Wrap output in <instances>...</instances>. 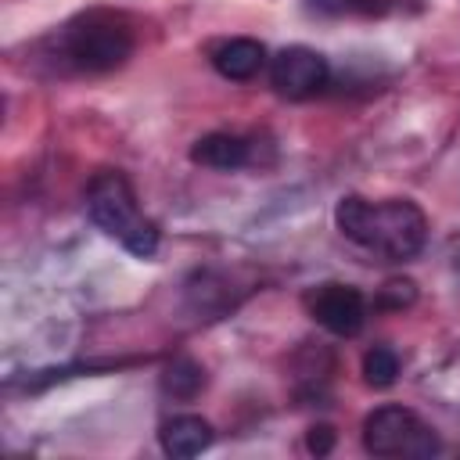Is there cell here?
<instances>
[{
	"mask_svg": "<svg viewBox=\"0 0 460 460\" xmlns=\"http://www.w3.org/2000/svg\"><path fill=\"white\" fill-rule=\"evenodd\" d=\"M334 223L349 241H356L359 248H367V252H374L388 262L413 259L424 248V237H428L424 212L406 198H392V201L374 205L359 194H349V198L338 201Z\"/></svg>",
	"mask_w": 460,
	"mask_h": 460,
	"instance_id": "cell-1",
	"label": "cell"
},
{
	"mask_svg": "<svg viewBox=\"0 0 460 460\" xmlns=\"http://www.w3.org/2000/svg\"><path fill=\"white\" fill-rule=\"evenodd\" d=\"M86 212L129 255L151 259L158 252V226L140 212L137 194H133V187H129V180L122 172L104 169V172H97L90 180V187H86Z\"/></svg>",
	"mask_w": 460,
	"mask_h": 460,
	"instance_id": "cell-2",
	"label": "cell"
},
{
	"mask_svg": "<svg viewBox=\"0 0 460 460\" xmlns=\"http://www.w3.org/2000/svg\"><path fill=\"white\" fill-rule=\"evenodd\" d=\"M61 58L79 72H111L133 54V25L115 11H86L61 29Z\"/></svg>",
	"mask_w": 460,
	"mask_h": 460,
	"instance_id": "cell-3",
	"label": "cell"
},
{
	"mask_svg": "<svg viewBox=\"0 0 460 460\" xmlns=\"http://www.w3.org/2000/svg\"><path fill=\"white\" fill-rule=\"evenodd\" d=\"M363 449L374 456H435L442 449L431 424L406 406H377L363 420Z\"/></svg>",
	"mask_w": 460,
	"mask_h": 460,
	"instance_id": "cell-4",
	"label": "cell"
},
{
	"mask_svg": "<svg viewBox=\"0 0 460 460\" xmlns=\"http://www.w3.org/2000/svg\"><path fill=\"white\" fill-rule=\"evenodd\" d=\"M331 79V65L320 50L313 47H284L273 61H270V83L280 97H291V101H302V97H313L327 86Z\"/></svg>",
	"mask_w": 460,
	"mask_h": 460,
	"instance_id": "cell-5",
	"label": "cell"
},
{
	"mask_svg": "<svg viewBox=\"0 0 460 460\" xmlns=\"http://www.w3.org/2000/svg\"><path fill=\"white\" fill-rule=\"evenodd\" d=\"M305 305L309 316L338 338H352L367 323V298L352 284H320L316 291H309Z\"/></svg>",
	"mask_w": 460,
	"mask_h": 460,
	"instance_id": "cell-6",
	"label": "cell"
},
{
	"mask_svg": "<svg viewBox=\"0 0 460 460\" xmlns=\"http://www.w3.org/2000/svg\"><path fill=\"white\" fill-rule=\"evenodd\" d=\"M212 424L198 413H180V417H169L158 431V442L162 449L172 456V460H190L198 453H205L212 446Z\"/></svg>",
	"mask_w": 460,
	"mask_h": 460,
	"instance_id": "cell-7",
	"label": "cell"
},
{
	"mask_svg": "<svg viewBox=\"0 0 460 460\" xmlns=\"http://www.w3.org/2000/svg\"><path fill=\"white\" fill-rule=\"evenodd\" d=\"M266 65V47L259 40H248V36H234V40H223L216 50H212V68L223 75V79H234V83H244L252 75H259Z\"/></svg>",
	"mask_w": 460,
	"mask_h": 460,
	"instance_id": "cell-8",
	"label": "cell"
},
{
	"mask_svg": "<svg viewBox=\"0 0 460 460\" xmlns=\"http://www.w3.org/2000/svg\"><path fill=\"white\" fill-rule=\"evenodd\" d=\"M190 162H198L205 169H219V172L241 169L248 162V140L237 133H205L194 140Z\"/></svg>",
	"mask_w": 460,
	"mask_h": 460,
	"instance_id": "cell-9",
	"label": "cell"
},
{
	"mask_svg": "<svg viewBox=\"0 0 460 460\" xmlns=\"http://www.w3.org/2000/svg\"><path fill=\"white\" fill-rule=\"evenodd\" d=\"M162 388H165L172 399H194V395L205 388V370H201L194 359L180 356V359H172V363L165 367Z\"/></svg>",
	"mask_w": 460,
	"mask_h": 460,
	"instance_id": "cell-10",
	"label": "cell"
},
{
	"mask_svg": "<svg viewBox=\"0 0 460 460\" xmlns=\"http://www.w3.org/2000/svg\"><path fill=\"white\" fill-rule=\"evenodd\" d=\"M399 377V356L388 345H374L363 352V381L370 388H388Z\"/></svg>",
	"mask_w": 460,
	"mask_h": 460,
	"instance_id": "cell-11",
	"label": "cell"
},
{
	"mask_svg": "<svg viewBox=\"0 0 460 460\" xmlns=\"http://www.w3.org/2000/svg\"><path fill=\"white\" fill-rule=\"evenodd\" d=\"M388 0H305L309 11L316 14H370V11H381Z\"/></svg>",
	"mask_w": 460,
	"mask_h": 460,
	"instance_id": "cell-12",
	"label": "cell"
},
{
	"mask_svg": "<svg viewBox=\"0 0 460 460\" xmlns=\"http://www.w3.org/2000/svg\"><path fill=\"white\" fill-rule=\"evenodd\" d=\"M413 298H417L413 280H388V284L377 291V305H381V309H402V305H410Z\"/></svg>",
	"mask_w": 460,
	"mask_h": 460,
	"instance_id": "cell-13",
	"label": "cell"
},
{
	"mask_svg": "<svg viewBox=\"0 0 460 460\" xmlns=\"http://www.w3.org/2000/svg\"><path fill=\"white\" fill-rule=\"evenodd\" d=\"M305 446H309V453H316V456L331 453V446H334V428H331V424H313L309 435H305Z\"/></svg>",
	"mask_w": 460,
	"mask_h": 460,
	"instance_id": "cell-14",
	"label": "cell"
}]
</instances>
